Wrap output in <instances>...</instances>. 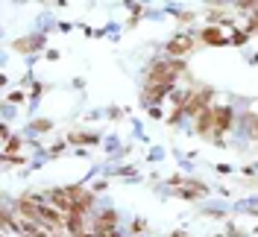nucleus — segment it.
Returning <instances> with one entry per match:
<instances>
[{"instance_id": "6", "label": "nucleus", "mask_w": 258, "mask_h": 237, "mask_svg": "<svg viewBox=\"0 0 258 237\" xmlns=\"http://www.w3.org/2000/svg\"><path fill=\"white\" fill-rule=\"evenodd\" d=\"M71 141H77V143H94L97 138H94V135H77V138H71Z\"/></svg>"}, {"instance_id": "2", "label": "nucleus", "mask_w": 258, "mask_h": 237, "mask_svg": "<svg viewBox=\"0 0 258 237\" xmlns=\"http://www.w3.org/2000/svg\"><path fill=\"white\" fill-rule=\"evenodd\" d=\"M185 50H191V38H188V35H182V38H173V41L167 44V53H170V56H182Z\"/></svg>"}, {"instance_id": "5", "label": "nucleus", "mask_w": 258, "mask_h": 237, "mask_svg": "<svg viewBox=\"0 0 258 237\" xmlns=\"http://www.w3.org/2000/svg\"><path fill=\"white\" fill-rule=\"evenodd\" d=\"M206 41H211V44H223L226 38L220 35V30H206Z\"/></svg>"}, {"instance_id": "7", "label": "nucleus", "mask_w": 258, "mask_h": 237, "mask_svg": "<svg viewBox=\"0 0 258 237\" xmlns=\"http://www.w3.org/2000/svg\"><path fill=\"white\" fill-rule=\"evenodd\" d=\"M3 225H15V222L9 220V214H6V211L0 208V228H3Z\"/></svg>"}, {"instance_id": "1", "label": "nucleus", "mask_w": 258, "mask_h": 237, "mask_svg": "<svg viewBox=\"0 0 258 237\" xmlns=\"http://www.w3.org/2000/svg\"><path fill=\"white\" fill-rule=\"evenodd\" d=\"M211 120H217V129L223 132L232 123V109H211Z\"/></svg>"}, {"instance_id": "3", "label": "nucleus", "mask_w": 258, "mask_h": 237, "mask_svg": "<svg viewBox=\"0 0 258 237\" xmlns=\"http://www.w3.org/2000/svg\"><path fill=\"white\" fill-rule=\"evenodd\" d=\"M64 225H68V231H74V234L80 237L82 234V214H68L64 217Z\"/></svg>"}, {"instance_id": "8", "label": "nucleus", "mask_w": 258, "mask_h": 237, "mask_svg": "<svg viewBox=\"0 0 258 237\" xmlns=\"http://www.w3.org/2000/svg\"><path fill=\"white\" fill-rule=\"evenodd\" d=\"M173 237H185V234H179V231H176V234H173Z\"/></svg>"}, {"instance_id": "4", "label": "nucleus", "mask_w": 258, "mask_h": 237, "mask_svg": "<svg viewBox=\"0 0 258 237\" xmlns=\"http://www.w3.org/2000/svg\"><path fill=\"white\" fill-rule=\"evenodd\" d=\"M114 228V214L112 211H106L103 217H100V222H97V234H103V231H112Z\"/></svg>"}]
</instances>
